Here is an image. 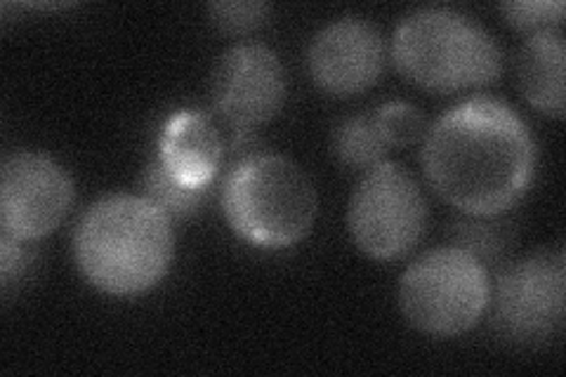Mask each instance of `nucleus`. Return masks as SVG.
<instances>
[{
	"mask_svg": "<svg viewBox=\"0 0 566 377\" xmlns=\"http://www.w3.org/2000/svg\"><path fill=\"white\" fill-rule=\"evenodd\" d=\"M430 187L463 214H503L528 191L536 142L507 104L474 97L453 106L424 135Z\"/></svg>",
	"mask_w": 566,
	"mask_h": 377,
	"instance_id": "f257e3e1",
	"label": "nucleus"
},
{
	"mask_svg": "<svg viewBox=\"0 0 566 377\" xmlns=\"http://www.w3.org/2000/svg\"><path fill=\"white\" fill-rule=\"evenodd\" d=\"M83 279L109 295H139L161 283L175 258L170 220L145 196H104L83 212L74 233Z\"/></svg>",
	"mask_w": 566,
	"mask_h": 377,
	"instance_id": "f03ea898",
	"label": "nucleus"
},
{
	"mask_svg": "<svg viewBox=\"0 0 566 377\" xmlns=\"http://www.w3.org/2000/svg\"><path fill=\"white\" fill-rule=\"evenodd\" d=\"M392 60L406 81L441 95L491 85L503 71V52L493 35L447 8L416 10L401 20Z\"/></svg>",
	"mask_w": 566,
	"mask_h": 377,
	"instance_id": "7ed1b4c3",
	"label": "nucleus"
},
{
	"mask_svg": "<svg viewBox=\"0 0 566 377\" xmlns=\"http://www.w3.org/2000/svg\"><path fill=\"white\" fill-rule=\"evenodd\" d=\"M220 203L234 233L258 248H291L316 220V191L291 158L258 151L234 160L222 182Z\"/></svg>",
	"mask_w": 566,
	"mask_h": 377,
	"instance_id": "20e7f679",
	"label": "nucleus"
},
{
	"mask_svg": "<svg viewBox=\"0 0 566 377\" xmlns=\"http://www.w3.org/2000/svg\"><path fill=\"white\" fill-rule=\"evenodd\" d=\"M489 272L472 255L441 245L416 258L399 281L403 318L424 335L455 337L489 310Z\"/></svg>",
	"mask_w": 566,
	"mask_h": 377,
	"instance_id": "39448f33",
	"label": "nucleus"
},
{
	"mask_svg": "<svg viewBox=\"0 0 566 377\" xmlns=\"http://www.w3.org/2000/svg\"><path fill=\"white\" fill-rule=\"evenodd\" d=\"M347 227L368 258L392 262L409 255L428 227V201L416 177L387 160L366 170L349 199Z\"/></svg>",
	"mask_w": 566,
	"mask_h": 377,
	"instance_id": "423d86ee",
	"label": "nucleus"
},
{
	"mask_svg": "<svg viewBox=\"0 0 566 377\" xmlns=\"http://www.w3.org/2000/svg\"><path fill=\"white\" fill-rule=\"evenodd\" d=\"M566 258L562 248L538 250L499 269L489 295L491 321L510 343H545L564 326Z\"/></svg>",
	"mask_w": 566,
	"mask_h": 377,
	"instance_id": "0eeeda50",
	"label": "nucleus"
},
{
	"mask_svg": "<svg viewBox=\"0 0 566 377\" xmlns=\"http://www.w3.org/2000/svg\"><path fill=\"white\" fill-rule=\"evenodd\" d=\"M74 199L64 168L45 154L17 151L0 170V227L14 241H39L55 231Z\"/></svg>",
	"mask_w": 566,
	"mask_h": 377,
	"instance_id": "6e6552de",
	"label": "nucleus"
},
{
	"mask_svg": "<svg viewBox=\"0 0 566 377\" xmlns=\"http://www.w3.org/2000/svg\"><path fill=\"white\" fill-rule=\"evenodd\" d=\"M286 69L262 43H239L224 50L210 76V100L224 123L251 133L270 123L286 102Z\"/></svg>",
	"mask_w": 566,
	"mask_h": 377,
	"instance_id": "1a4fd4ad",
	"label": "nucleus"
},
{
	"mask_svg": "<svg viewBox=\"0 0 566 377\" xmlns=\"http://www.w3.org/2000/svg\"><path fill=\"white\" fill-rule=\"evenodd\" d=\"M312 81L335 97H352L374 87L385 69L380 31L359 17H343L314 35L307 52Z\"/></svg>",
	"mask_w": 566,
	"mask_h": 377,
	"instance_id": "9d476101",
	"label": "nucleus"
},
{
	"mask_svg": "<svg viewBox=\"0 0 566 377\" xmlns=\"http://www.w3.org/2000/svg\"><path fill=\"white\" fill-rule=\"evenodd\" d=\"M222 137L208 114L177 112L166 121L158 160L175 179L189 187H210L222 166Z\"/></svg>",
	"mask_w": 566,
	"mask_h": 377,
	"instance_id": "9b49d317",
	"label": "nucleus"
},
{
	"mask_svg": "<svg viewBox=\"0 0 566 377\" xmlns=\"http://www.w3.org/2000/svg\"><path fill=\"white\" fill-rule=\"evenodd\" d=\"M515 74L526 102L545 116H564V33L528 35L520 48Z\"/></svg>",
	"mask_w": 566,
	"mask_h": 377,
	"instance_id": "f8f14e48",
	"label": "nucleus"
},
{
	"mask_svg": "<svg viewBox=\"0 0 566 377\" xmlns=\"http://www.w3.org/2000/svg\"><path fill=\"white\" fill-rule=\"evenodd\" d=\"M449 245L463 250L480 262L486 272L507 264L512 243L517 239L515 224L503 214H463L447 229Z\"/></svg>",
	"mask_w": 566,
	"mask_h": 377,
	"instance_id": "ddd939ff",
	"label": "nucleus"
},
{
	"mask_svg": "<svg viewBox=\"0 0 566 377\" xmlns=\"http://www.w3.org/2000/svg\"><path fill=\"white\" fill-rule=\"evenodd\" d=\"M331 149L345 168L366 172L382 164L389 147L385 145L374 114H354L335 125Z\"/></svg>",
	"mask_w": 566,
	"mask_h": 377,
	"instance_id": "4468645a",
	"label": "nucleus"
},
{
	"mask_svg": "<svg viewBox=\"0 0 566 377\" xmlns=\"http://www.w3.org/2000/svg\"><path fill=\"white\" fill-rule=\"evenodd\" d=\"M206 193L208 187H189L180 182V179H175L158 160V156L147 166L145 177H142V196L161 210L168 220L191 218L203 206Z\"/></svg>",
	"mask_w": 566,
	"mask_h": 377,
	"instance_id": "2eb2a0df",
	"label": "nucleus"
},
{
	"mask_svg": "<svg viewBox=\"0 0 566 377\" xmlns=\"http://www.w3.org/2000/svg\"><path fill=\"white\" fill-rule=\"evenodd\" d=\"M376 125L387 147L406 149L428 135V118L409 102H387L374 112Z\"/></svg>",
	"mask_w": 566,
	"mask_h": 377,
	"instance_id": "dca6fc26",
	"label": "nucleus"
},
{
	"mask_svg": "<svg viewBox=\"0 0 566 377\" xmlns=\"http://www.w3.org/2000/svg\"><path fill=\"white\" fill-rule=\"evenodd\" d=\"M272 6L260 0H220L208 6V20L224 35H251L270 22Z\"/></svg>",
	"mask_w": 566,
	"mask_h": 377,
	"instance_id": "f3484780",
	"label": "nucleus"
},
{
	"mask_svg": "<svg viewBox=\"0 0 566 377\" xmlns=\"http://www.w3.org/2000/svg\"><path fill=\"white\" fill-rule=\"evenodd\" d=\"M501 12L510 27L526 35L562 31L564 3L562 0H522V3H503Z\"/></svg>",
	"mask_w": 566,
	"mask_h": 377,
	"instance_id": "a211bd4d",
	"label": "nucleus"
},
{
	"mask_svg": "<svg viewBox=\"0 0 566 377\" xmlns=\"http://www.w3.org/2000/svg\"><path fill=\"white\" fill-rule=\"evenodd\" d=\"M29 262L31 255L24 250L22 241L0 237V283H3L6 293L24 276Z\"/></svg>",
	"mask_w": 566,
	"mask_h": 377,
	"instance_id": "6ab92c4d",
	"label": "nucleus"
}]
</instances>
